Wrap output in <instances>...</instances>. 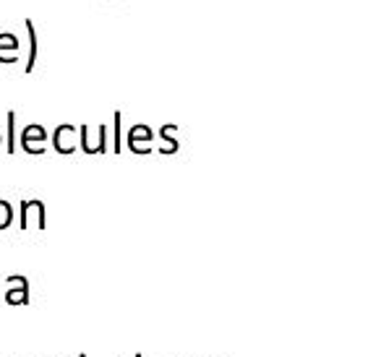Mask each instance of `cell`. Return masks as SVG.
Instances as JSON below:
<instances>
[{"mask_svg":"<svg viewBox=\"0 0 381 357\" xmlns=\"http://www.w3.org/2000/svg\"><path fill=\"white\" fill-rule=\"evenodd\" d=\"M11 290L6 292V300L11 305H27L29 302V284L24 276H8Z\"/></svg>","mask_w":381,"mask_h":357,"instance_id":"6","label":"cell"},{"mask_svg":"<svg viewBox=\"0 0 381 357\" xmlns=\"http://www.w3.org/2000/svg\"><path fill=\"white\" fill-rule=\"evenodd\" d=\"M175 130H178V126L175 123H168V126H162L159 128V141H162V147H159V151L162 154H175L178 151V138H175Z\"/></svg>","mask_w":381,"mask_h":357,"instance_id":"8","label":"cell"},{"mask_svg":"<svg viewBox=\"0 0 381 357\" xmlns=\"http://www.w3.org/2000/svg\"><path fill=\"white\" fill-rule=\"evenodd\" d=\"M13 222V206L0 198V229H6Z\"/></svg>","mask_w":381,"mask_h":357,"instance_id":"10","label":"cell"},{"mask_svg":"<svg viewBox=\"0 0 381 357\" xmlns=\"http://www.w3.org/2000/svg\"><path fill=\"white\" fill-rule=\"evenodd\" d=\"M37 224V229H45L47 227V220H45V203L42 201H21V222H19V229H32Z\"/></svg>","mask_w":381,"mask_h":357,"instance_id":"1","label":"cell"},{"mask_svg":"<svg viewBox=\"0 0 381 357\" xmlns=\"http://www.w3.org/2000/svg\"><path fill=\"white\" fill-rule=\"evenodd\" d=\"M79 138H81V149L86 154H105L107 151V126H102V123L97 128V141L89 138V126H79Z\"/></svg>","mask_w":381,"mask_h":357,"instance_id":"2","label":"cell"},{"mask_svg":"<svg viewBox=\"0 0 381 357\" xmlns=\"http://www.w3.org/2000/svg\"><path fill=\"white\" fill-rule=\"evenodd\" d=\"M152 130L149 126H133L128 133V149L131 151H136V154H149L152 151Z\"/></svg>","mask_w":381,"mask_h":357,"instance_id":"5","label":"cell"},{"mask_svg":"<svg viewBox=\"0 0 381 357\" xmlns=\"http://www.w3.org/2000/svg\"><path fill=\"white\" fill-rule=\"evenodd\" d=\"M11 154H16V112H8V147Z\"/></svg>","mask_w":381,"mask_h":357,"instance_id":"11","label":"cell"},{"mask_svg":"<svg viewBox=\"0 0 381 357\" xmlns=\"http://www.w3.org/2000/svg\"><path fill=\"white\" fill-rule=\"evenodd\" d=\"M76 138H79V128L76 126H58V130L53 133V149H55L58 154H74Z\"/></svg>","mask_w":381,"mask_h":357,"instance_id":"3","label":"cell"},{"mask_svg":"<svg viewBox=\"0 0 381 357\" xmlns=\"http://www.w3.org/2000/svg\"><path fill=\"white\" fill-rule=\"evenodd\" d=\"M112 123H115V151H118V154H121V112H115V115H112Z\"/></svg>","mask_w":381,"mask_h":357,"instance_id":"12","label":"cell"},{"mask_svg":"<svg viewBox=\"0 0 381 357\" xmlns=\"http://www.w3.org/2000/svg\"><path fill=\"white\" fill-rule=\"evenodd\" d=\"M27 34H29V60H27V74L34 71V63H37V29H34V21L27 19Z\"/></svg>","mask_w":381,"mask_h":357,"instance_id":"9","label":"cell"},{"mask_svg":"<svg viewBox=\"0 0 381 357\" xmlns=\"http://www.w3.org/2000/svg\"><path fill=\"white\" fill-rule=\"evenodd\" d=\"M45 138H47V130L42 126H29L24 133H21V149L29 151V154H45Z\"/></svg>","mask_w":381,"mask_h":357,"instance_id":"4","label":"cell"},{"mask_svg":"<svg viewBox=\"0 0 381 357\" xmlns=\"http://www.w3.org/2000/svg\"><path fill=\"white\" fill-rule=\"evenodd\" d=\"M79 357H86V355H79Z\"/></svg>","mask_w":381,"mask_h":357,"instance_id":"15","label":"cell"},{"mask_svg":"<svg viewBox=\"0 0 381 357\" xmlns=\"http://www.w3.org/2000/svg\"><path fill=\"white\" fill-rule=\"evenodd\" d=\"M0 147H3V136H0Z\"/></svg>","mask_w":381,"mask_h":357,"instance_id":"13","label":"cell"},{"mask_svg":"<svg viewBox=\"0 0 381 357\" xmlns=\"http://www.w3.org/2000/svg\"><path fill=\"white\" fill-rule=\"evenodd\" d=\"M133 357H141V355H133Z\"/></svg>","mask_w":381,"mask_h":357,"instance_id":"14","label":"cell"},{"mask_svg":"<svg viewBox=\"0 0 381 357\" xmlns=\"http://www.w3.org/2000/svg\"><path fill=\"white\" fill-rule=\"evenodd\" d=\"M19 60V37L16 34H0V63H16Z\"/></svg>","mask_w":381,"mask_h":357,"instance_id":"7","label":"cell"}]
</instances>
